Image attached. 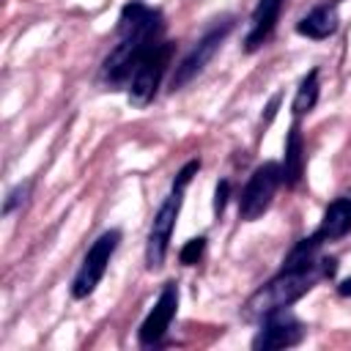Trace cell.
<instances>
[{"label":"cell","instance_id":"5b68a950","mask_svg":"<svg viewBox=\"0 0 351 351\" xmlns=\"http://www.w3.org/2000/svg\"><path fill=\"white\" fill-rule=\"evenodd\" d=\"M118 241H121V233L118 230H107L90 244L88 255H85V261H82V266H80V271L74 277V285H71L74 299H85L88 293H93V288L99 285V280L107 271V263H110Z\"/></svg>","mask_w":351,"mask_h":351},{"label":"cell","instance_id":"ba28073f","mask_svg":"<svg viewBox=\"0 0 351 351\" xmlns=\"http://www.w3.org/2000/svg\"><path fill=\"white\" fill-rule=\"evenodd\" d=\"M230 27H233V22L230 19H225L222 25H214L192 49H189V55L178 63V69H176V74H173V90L176 88H181V85H186L195 74H200L203 69H206V63L214 58V52L219 49V44L225 41V36L230 33Z\"/></svg>","mask_w":351,"mask_h":351},{"label":"cell","instance_id":"4fadbf2b","mask_svg":"<svg viewBox=\"0 0 351 351\" xmlns=\"http://www.w3.org/2000/svg\"><path fill=\"white\" fill-rule=\"evenodd\" d=\"M296 30L307 38H326L337 30V11L329 8V5H321V8L310 11L304 19H299Z\"/></svg>","mask_w":351,"mask_h":351},{"label":"cell","instance_id":"3957f363","mask_svg":"<svg viewBox=\"0 0 351 351\" xmlns=\"http://www.w3.org/2000/svg\"><path fill=\"white\" fill-rule=\"evenodd\" d=\"M167 60H170V44L165 41H156L140 60L137 66L132 69V77H129V101L143 107L154 99L159 82H162V74L167 69Z\"/></svg>","mask_w":351,"mask_h":351},{"label":"cell","instance_id":"7a4b0ae2","mask_svg":"<svg viewBox=\"0 0 351 351\" xmlns=\"http://www.w3.org/2000/svg\"><path fill=\"white\" fill-rule=\"evenodd\" d=\"M335 271V261L332 258H318L310 266H282V271L269 280L261 291H255L250 296V302L244 304V318L247 321H258L263 315H269L271 310L288 307L296 299H302L321 277H329Z\"/></svg>","mask_w":351,"mask_h":351},{"label":"cell","instance_id":"2e32d148","mask_svg":"<svg viewBox=\"0 0 351 351\" xmlns=\"http://www.w3.org/2000/svg\"><path fill=\"white\" fill-rule=\"evenodd\" d=\"M228 192H230V184H228V181H219V184H217V195H214V214H222V211H225Z\"/></svg>","mask_w":351,"mask_h":351},{"label":"cell","instance_id":"52a82bcc","mask_svg":"<svg viewBox=\"0 0 351 351\" xmlns=\"http://www.w3.org/2000/svg\"><path fill=\"white\" fill-rule=\"evenodd\" d=\"M261 332L255 335L252 340V348H263V351H271V348H288V346H296L302 337H304V324L288 313V307H280V310H271L269 315L261 318Z\"/></svg>","mask_w":351,"mask_h":351},{"label":"cell","instance_id":"e0dca14e","mask_svg":"<svg viewBox=\"0 0 351 351\" xmlns=\"http://www.w3.org/2000/svg\"><path fill=\"white\" fill-rule=\"evenodd\" d=\"M340 293H343V296H351V280H346V282L340 285Z\"/></svg>","mask_w":351,"mask_h":351},{"label":"cell","instance_id":"9c48e42d","mask_svg":"<svg viewBox=\"0 0 351 351\" xmlns=\"http://www.w3.org/2000/svg\"><path fill=\"white\" fill-rule=\"evenodd\" d=\"M176 307H178V288H176V282H167L162 288L154 310L148 313V318L140 326V343L143 346H154L165 337V332L170 329V321L176 315Z\"/></svg>","mask_w":351,"mask_h":351},{"label":"cell","instance_id":"277c9868","mask_svg":"<svg viewBox=\"0 0 351 351\" xmlns=\"http://www.w3.org/2000/svg\"><path fill=\"white\" fill-rule=\"evenodd\" d=\"M280 181H282V167L280 165H274V162L261 165L250 176V181H247V186H244V192L239 197V214H241V219H247V222L258 219L269 208V203H271Z\"/></svg>","mask_w":351,"mask_h":351},{"label":"cell","instance_id":"9a60e30c","mask_svg":"<svg viewBox=\"0 0 351 351\" xmlns=\"http://www.w3.org/2000/svg\"><path fill=\"white\" fill-rule=\"evenodd\" d=\"M203 250H206V239H203V236H197V239H189V241H186V244L181 247L178 258H181V263L192 266V263H197V261H200Z\"/></svg>","mask_w":351,"mask_h":351},{"label":"cell","instance_id":"30bf717a","mask_svg":"<svg viewBox=\"0 0 351 351\" xmlns=\"http://www.w3.org/2000/svg\"><path fill=\"white\" fill-rule=\"evenodd\" d=\"M280 8H282V0H261L255 14H252V27L244 38V49L247 52H255L274 30L277 25V16H280Z\"/></svg>","mask_w":351,"mask_h":351},{"label":"cell","instance_id":"6da1fadb","mask_svg":"<svg viewBox=\"0 0 351 351\" xmlns=\"http://www.w3.org/2000/svg\"><path fill=\"white\" fill-rule=\"evenodd\" d=\"M162 14L143 3H129L118 19V44L104 60V77L118 85L132 77L137 60L159 41Z\"/></svg>","mask_w":351,"mask_h":351},{"label":"cell","instance_id":"8992f818","mask_svg":"<svg viewBox=\"0 0 351 351\" xmlns=\"http://www.w3.org/2000/svg\"><path fill=\"white\" fill-rule=\"evenodd\" d=\"M184 189L186 186L173 184V192L167 195V200L159 206V211L154 217V225H151V233H148V247H145V263H148V269H159L162 261H165V255H167V241H170V233L176 228L178 211H181Z\"/></svg>","mask_w":351,"mask_h":351},{"label":"cell","instance_id":"8fae6325","mask_svg":"<svg viewBox=\"0 0 351 351\" xmlns=\"http://www.w3.org/2000/svg\"><path fill=\"white\" fill-rule=\"evenodd\" d=\"M346 233H351V197H337L326 206L315 236L321 241H335V239H343Z\"/></svg>","mask_w":351,"mask_h":351},{"label":"cell","instance_id":"7c38bea8","mask_svg":"<svg viewBox=\"0 0 351 351\" xmlns=\"http://www.w3.org/2000/svg\"><path fill=\"white\" fill-rule=\"evenodd\" d=\"M304 176V143H302V129L299 121H293L288 140H285V162H282V181L288 186H296Z\"/></svg>","mask_w":351,"mask_h":351},{"label":"cell","instance_id":"5bb4252c","mask_svg":"<svg viewBox=\"0 0 351 351\" xmlns=\"http://www.w3.org/2000/svg\"><path fill=\"white\" fill-rule=\"evenodd\" d=\"M315 101H318V69H313V71L302 80V85H299V90H296V99H293V115L299 118V115L310 112V110L315 107Z\"/></svg>","mask_w":351,"mask_h":351}]
</instances>
